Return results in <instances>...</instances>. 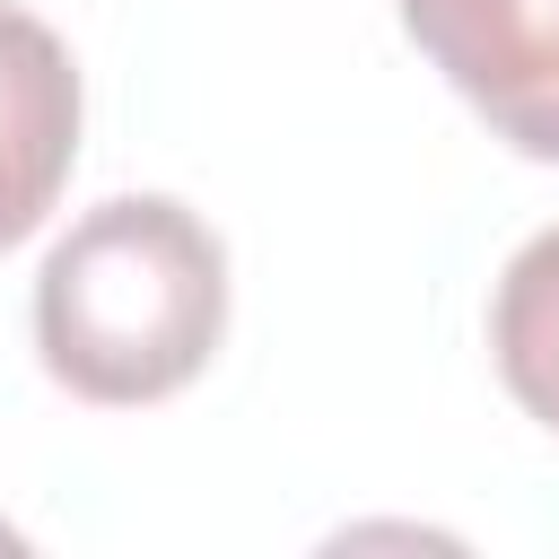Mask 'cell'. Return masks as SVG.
I'll list each match as a JSON object with an SVG mask.
<instances>
[{
  "label": "cell",
  "instance_id": "7a4b0ae2",
  "mask_svg": "<svg viewBox=\"0 0 559 559\" xmlns=\"http://www.w3.org/2000/svg\"><path fill=\"white\" fill-rule=\"evenodd\" d=\"M445 87L515 148L559 166V0H393Z\"/></svg>",
  "mask_w": 559,
  "mask_h": 559
},
{
  "label": "cell",
  "instance_id": "6da1fadb",
  "mask_svg": "<svg viewBox=\"0 0 559 559\" xmlns=\"http://www.w3.org/2000/svg\"><path fill=\"white\" fill-rule=\"evenodd\" d=\"M227 332V253L166 192L96 201L35 280V349L79 402L131 411L183 393Z\"/></svg>",
  "mask_w": 559,
  "mask_h": 559
},
{
  "label": "cell",
  "instance_id": "277c9868",
  "mask_svg": "<svg viewBox=\"0 0 559 559\" xmlns=\"http://www.w3.org/2000/svg\"><path fill=\"white\" fill-rule=\"evenodd\" d=\"M489 349H498V376L507 393L559 428V227L524 236L515 262L498 271V297H489Z\"/></svg>",
  "mask_w": 559,
  "mask_h": 559
},
{
  "label": "cell",
  "instance_id": "3957f363",
  "mask_svg": "<svg viewBox=\"0 0 559 559\" xmlns=\"http://www.w3.org/2000/svg\"><path fill=\"white\" fill-rule=\"evenodd\" d=\"M79 166V70L70 44L0 0V253L44 227Z\"/></svg>",
  "mask_w": 559,
  "mask_h": 559
}]
</instances>
